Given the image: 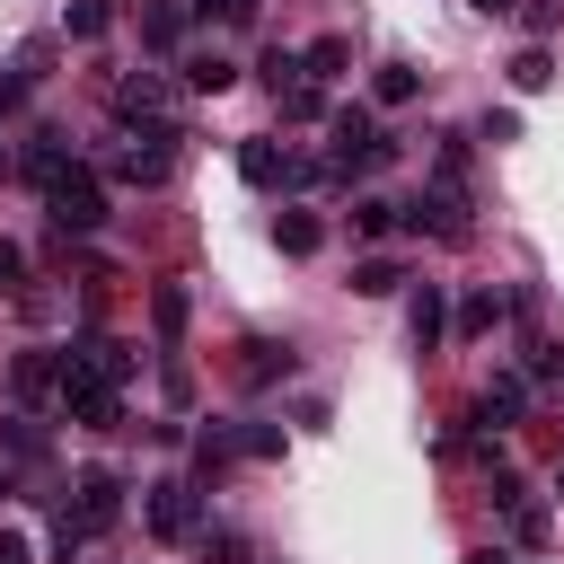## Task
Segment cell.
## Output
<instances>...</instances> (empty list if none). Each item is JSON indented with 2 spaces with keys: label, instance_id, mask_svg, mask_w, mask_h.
I'll use <instances>...</instances> for the list:
<instances>
[{
  "label": "cell",
  "instance_id": "7c38bea8",
  "mask_svg": "<svg viewBox=\"0 0 564 564\" xmlns=\"http://www.w3.org/2000/svg\"><path fill=\"white\" fill-rule=\"evenodd\" d=\"M9 388H18V397L62 388V352H44V344H35V352H18V361H9Z\"/></svg>",
  "mask_w": 564,
  "mask_h": 564
},
{
  "label": "cell",
  "instance_id": "f546056e",
  "mask_svg": "<svg viewBox=\"0 0 564 564\" xmlns=\"http://www.w3.org/2000/svg\"><path fill=\"white\" fill-rule=\"evenodd\" d=\"M203 538V564H247V538L238 529H194Z\"/></svg>",
  "mask_w": 564,
  "mask_h": 564
},
{
  "label": "cell",
  "instance_id": "9c48e42d",
  "mask_svg": "<svg viewBox=\"0 0 564 564\" xmlns=\"http://www.w3.org/2000/svg\"><path fill=\"white\" fill-rule=\"evenodd\" d=\"M405 335H414V352H432V344L449 335V300H441V282H423V291L405 300Z\"/></svg>",
  "mask_w": 564,
  "mask_h": 564
},
{
  "label": "cell",
  "instance_id": "7402d4cb",
  "mask_svg": "<svg viewBox=\"0 0 564 564\" xmlns=\"http://www.w3.org/2000/svg\"><path fill=\"white\" fill-rule=\"evenodd\" d=\"M273 97H282V123H317V115H326V97H317V79H282Z\"/></svg>",
  "mask_w": 564,
  "mask_h": 564
},
{
  "label": "cell",
  "instance_id": "277c9868",
  "mask_svg": "<svg viewBox=\"0 0 564 564\" xmlns=\"http://www.w3.org/2000/svg\"><path fill=\"white\" fill-rule=\"evenodd\" d=\"M70 494H79V502H70V520H79V529H88V538H97V529H115V520H123V476H115V467H88V476H79V485H70Z\"/></svg>",
  "mask_w": 564,
  "mask_h": 564
},
{
  "label": "cell",
  "instance_id": "4fadbf2b",
  "mask_svg": "<svg viewBox=\"0 0 564 564\" xmlns=\"http://www.w3.org/2000/svg\"><path fill=\"white\" fill-rule=\"evenodd\" d=\"M185 18H194V9H176V0H150V9H141V44H150V53L185 44Z\"/></svg>",
  "mask_w": 564,
  "mask_h": 564
},
{
  "label": "cell",
  "instance_id": "1f68e13d",
  "mask_svg": "<svg viewBox=\"0 0 564 564\" xmlns=\"http://www.w3.org/2000/svg\"><path fill=\"white\" fill-rule=\"evenodd\" d=\"M546 529H555V520H546L538 502H511V538H520V546H546Z\"/></svg>",
  "mask_w": 564,
  "mask_h": 564
},
{
  "label": "cell",
  "instance_id": "8fae6325",
  "mask_svg": "<svg viewBox=\"0 0 564 564\" xmlns=\"http://www.w3.org/2000/svg\"><path fill=\"white\" fill-rule=\"evenodd\" d=\"M273 247H282V256H317V247H326V220H317V212H273Z\"/></svg>",
  "mask_w": 564,
  "mask_h": 564
},
{
  "label": "cell",
  "instance_id": "d4e9b609",
  "mask_svg": "<svg viewBox=\"0 0 564 564\" xmlns=\"http://www.w3.org/2000/svg\"><path fill=\"white\" fill-rule=\"evenodd\" d=\"M344 62H352V44H344V35H317V44L300 53V70H308V79H335Z\"/></svg>",
  "mask_w": 564,
  "mask_h": 564
},
{
  "label": "cell",
  "instance_id": "484cf974",
  "mask_svg": "<svg viewBox=\"0 0 564 564\" xmlns=\"http://www.w3.org/2000/svg\"><path fill=\"white\" fill-rule=\"evenodd\" d=\"M388 229H397V203L388 194H361L352 203V238H388Z\"/></svg>",
  "mask_w": 564,
  "mask_h": 564
},
{
  "label": "cell",
  "instance_id": "3957f363",
  "mask_svg": "<svg viewBox=\"0 0 564 564\" xmlns=\"http://www.w3.org/2000/svg\"><path fill=\"white\" fill-rule=\"evenodd\" d=\"M141 520H150V538H194L203 529V502H194L185 476H159V485H141Z\"/></svg>",
  "mask_w": 564,
  "mask_h": 564
},
{
  "label": "cell",
  "instance_id": "ffe728a7",
  "mask_svg": "<svg viewBox=\"0 0 564 564\" xmlns=\"http://www.w3.org/2000/svg\"><path fill=\"white\" fill-rule=\"evenodd\" d=\"M397 282H405V264H397V256H361V264H352V291H361V300H388Z\"/></svg>",
  "mask_w": 564,
  "mask_h": 564
},
{
  "label": "cell",
  "instance_id": "7a4b0ae2",
  "mask_svg": "<svg viewBox=\"0 0 564 564\" xmlns=\"http://www.w3.org/2000/svg\"><path fill=\"white\" fill-rule=\"evenodd\" d=\"M44 212H53V229H62V238H88V229L106 220V185H97V176L70 159V167L44 185Z\"/></svg>",
  "mask_w": 564,
  "mask_h": 564
},
{
  "label": "cell",
  "instance_id": "8992f818",
  "mask_svg": "<svg viewBox=\"0 0 564 564\" xmlns=\"http://www.w3.org/2000/svg\"><path fill=\"white\" fill-rule=\"evenodd\" d=\"M62 414L88 423V432H106V423L123 414V397H115V379H79V370H62Z\"/></svg>",
  "mask_w": 564,
  "mask_h": 564
},
{
  "label": "cell",
  "instance_id": "74e56055",
  "mask_svg": "<svg viewBox=\"0 0 564 564\" xmlns=\"http://www.w3.org/2000/svg\"><path fill=\"white\" fill-rule=\"evenodd\" d=\"M0 564H35V555H26V538H18V529H0Z\"/></svg>",
  "mask_w": 564,
  "mask_h": 564
},
{
  "label": "cell",
  "instance_id": "5b68a950",
  "mask_svg": "<svg viewBox=\"0 0 564 564\" xmlns=\"http://www.w3.org/2000/svg\"><path fill=\"white\" fill-rule=\"evenodd\" d=\"M62 370H79V379H132V344H115V335H79V344H62Z\"/></svg>",
  "mask_w": 564,
  "mask_h": 564
},
{
  "label": "cell",
  "instance_id": "d6a6232c",
  "mask_svg": "<svg viewBox=\"0 0 564 564\" xmlns=\"http://www.w3.org/2000/svg\"><path fill=\"white\" fill-rule=\"evenodd\" d=\"M194 18H220V26H256V0H194Z\"/></svg>",
  "mask_w": 564,
  "mask_h": 564
},
{
  "label": "cell",
  "instance_id": "8d00e7d4",
  "mask_svg": "<svg viewBox=\"0 0 564 564\" xmlns=\"http://www.w3.org/2000/svg\"><path fill=\"white\" fill-rule=\"evenodd\" d=\"M18 97H26V70H0V115H18Z\"/></svg>",
  "mask_w": 564,
  "mask_h": 564
},
{
  "label": "cell",
  "instance_id": "60d3db41",
  "mask_svg": "<svg viewBox=\"0 0 564 564\" xmlns=\"http://www.w3.org/2000/svg\"><path fill=\"white\" fill-rule=\"evenodd\" d=\"M555 494H564V467H555Z\"/></svg>",
  "mask_w": 564,
  "mask_h": 564
},
{
  "label": "cell",
  "instance_id": "ac0fdd59",
  "mask_svg": "<svg viewBox=\"0 0 564 564\" xmlns=\"http://www.w3.org/2000/svg\"><path fill=\"white\" fill-rule=\"evenodd\" d=\"M185 88L220 97V88H238V62H229V53H194V62H185Z\"/></svg>",
  "mask_w": 564,
  "mask_h": 564
},
{
  "label": "cell",
  "instance_id": "52a82bcc",
  "mask_svg": "<svg viewBox=\"0 0 564 564\" xmlns=\"http://www.w3.org/2000/svg\"><path fill=\"white\" fill-rule=\"evenodd\" d=\"M291 370H300L291 344H273V335H247V344H238V379H247V388H273V379H291Z\"/></svg>",
  "mask_w": 564,
  "mask_h": 564
},
{
  "label": "cell",
  "instance_id": "d6986e66",
  "mask_svg": "<svg viewBox=\"0 0 564 564\" xmlns=\"http://www.w3.org/2000/svg\"><path fill=\"white\" fill-rule=\"evenodd\" d=\"M502 70H511V88H520V97H538V88L555 79V62H546V44H520V53L502 62Z\"/></svg>",
  "mask_w": 564,
  "mask_h": 564
},
{
  "label": "cell",
  "instance_id": "603a6c76",
  "mask_svg": "<svg viewBox=\"0 0 564 564\" xmlns=\"http://www.w3.org/2000/svg\"><path fill=\"white\" fill-rule=\"evenodd\" d=\"M62 167H70V150H62V132H35V141H26V176H35V185H53Z\"/></svg>",
  "mask_w": 564,
  "mask_h": 564
},
{
  "label": "cell",
  "instance_id": "e575fe53",
  "mask_svg": "<svg viewBox=\"0 0 564 564\" xmlns=\"http://www.w3.org/2000/svg\"><path fill=\"white\" fill-rule=\"evenodd\" d=\"M476 132H485V141H520V115H511V106H485V123H476Z\"/></svg>",
  "mask_w": 564,
  "mask_h": 564
},
{
  "label": "cell",
  "instance_id": "4dcf8cb0",
  "mask_svg": "<svg viewBox=\"0 0 564 564\" xmlns=\"http://www.w3.org/2000/svg\"><path fill=\"white\" fill-rule=\"evenodd\" d=\"M432 185H449V194L467 185V141H441V159H432Z\"/></svg>",
  "mask_w": 564,
  "mask_h": 564
},
{
  "label": "cell",
  "instance_id": "9a60e30c",
  "mask_svg": "<svg viewBox=\"0 0 564 564\" xmlns=\"http://www.w3.org/2000/svg\"><path fill=\"white\" fill-rule=\"evenodd\" d=\"M502 317H511V300H502V291H476V300H458V317H449V326L476 344V335H494Z\"/></svg>",
  "mask_w": 564,
  "mask_h": 564
},
{
  "label": "cell",
  "instance_id": "5bb4252c",
  "mask_svg": "<svg viewBox=\"0 0 564 564\" xmlns=\"http://www.w3.org/2000/svg\"><path fill=\"white\" fill-rule=\"evenodd\" d=\"M115 176L123 185H167V150L159 141H132V150H115Z\"/></svg>",
  "mask_w": 564,
  "mask_h": 564
},
{
  "label": "cell",
  "instance_id": "4316f807",
  "mask_svg": "<svg viewBox=\"0 0 564 564\" xmlns=\"http://www.w3.org/2000/svg\"><path fill=\"white\" fill-rule=\"evenodd\" d=\"M150 317H159V335L176 344V335H185V291H176V282H159V300H150Z\"/></svg>",
  "mask_w": 564,
  "mask_h": 564
},
{
  "label": "cell",
  "instance_id": "44dd1931",
  "mask_svg": "<svg viewBox=\"0 0 564 564\" xmlns=\"http://www.w3.org/2000/svg\"><path fill=\"white\" fill-rule=\"evenodd\" d=\"M414 88H423V70H414V62H379V79H370V97H379V106H405Z\"/></svg>",
  "mask_w": 564,
  "mask_h": 564
},
{
  "label": "cell",
  "instance_id": "ba28073f",
  "mask_svg": "<svg viewBox=\"0 0 564 564\" xmlns=\"http://www.w3.org/2000/svg\"><path fill=\"white\" fill-rule=\"evenodd\" d=\"M115 115H123V123H167V79L132 70V79L115 88Z\"/></svg>",
  "mask_w": 564,
  "mask_h": 564
},
{
  "label": "cell",
  "instance_id": "83f0119b",
  "mask_svg": "<svg viewBox=\"0 0 564 564\" xmlns=\"http://www.w3.org/2000/svg\"><path fill=\"white\" fill-rule=\"evenodd\" d=\"M238 458H282V423H238Z\"/></svg>",
  "mask_w": 564,
  "mask_h": 564
},
{
  "label": "cell",
  "instance_id": "2e32d148",
  "mask_svg": "<svg viewBox=\"0 0 564 564\" xmlns=\"http://www.w3.org/2000/svg\"><path fill=\"white\" fill-rule=\"evenodd\" d=\"M229 458H238V432H220V423H212V432L194 441V485H220V467H229Z\"/></svg>",
  "mask_w": 564,
  "mask_h": 564
},
{
  "label": "cell",
  "instance_id": "ab89813d",
  "mask_svg": "<svg viewBox=\"0 0 564 564\" xmlns=\"http://www.w3.org/2000/svg\"><path fill=\"white\" fill-rule=\"evenodd\" d=\"M467 9H485V18H502V9H511V0H467Z\"/></svg>",
  "mask_w": 564,
  "mask_h": 564
},
{
  "label": "cell",
  "instance_id": "30bf717a",
  "mask_svg": "<svg viewBox=\"0 0 564 564\" xmlns=\"http://www.w3.org/2000/svg\"><path fill=\"white\" fill-rule=\"evenodd\" d=\"M520 405H529V388H520V379H494V388L467 405V423H494V432H511V423H520Z\"/></svg>",
  "mask_w": 564,
  "mask_h": 564
},
{
  "label": "cell",
  "instance_id": "cb8c5ba5",
  "mask_svg": "<svg viewBox=\"0 0 564 564\" xmlns=\"http://www.w3.org/2000/svg\"><path fill=\"white\" fill-rule=\"evenodd\" d=\"M0 449L9 458H44V423L35 414H0Z\"/></svg>",
  "mask_w": 564,
  "mask_h": 564
},
{
  "label": "cell",
  "instance_id": "6da1fadb",
  "mask_svg": "<svg viewBox=\"0 0 564 564\" xmlns=\"http://www.w3.org/2000/svg\"><path fill=\"white\" fill-rule=\"evenodd\" d=\"M326 132H335L326 176H361V167H388V159H397V141L379 132V115H370V106H335V115H326Z\"/></svg>",
  "mask_w": 564,
  "mask_h": 564
},
{
  "label": "cell",
  "instance_id": "f1b7e54d",
  "mask_svg": "<svg viewBox=\"0 0 564 564\" xmlns=\"http://www.w3.org/2000/svg\"><path fill=\"white\" fill-rule=\"evenodd\" d=\"M520 26H529V44H546L564 26V0H520Z\"/></svg>",
  "mask_w": 564,
  "mask_h": 564
},
{
  "label": "cell",
  "instance_id": "d590c367",
  "mask_svg": "<svg viewBox=\"0 0 564 564\" xmlns=\"http://www.w3.org/2000/svg\"><path fill=\"white\" fill-rule=\"evenodd\" d=\"M18 282H26V247H9V238H0V291H18Z\"/></svg>",
  "mask_w": 564,
  "mask_h": 564
},
{
  "label": "cell",
  "instance_id": "f35d334b",
  "mask_svg": "<svg viewBox=\"0 0 564 564\" xmlns=\"http://www.w3.org/2000/svg\"><path fill=\"white\" fill-rule=\"evenodd\" d=\"M467 564H511V555H502V546H476V555H467Z\"/></svg>",
  "mask_w": 564,
  "mask_h": 564
},
{
  "label": "cell",
  "instance_id": "836d02e7",
  "mask_svg": "<svg viewBox=\"0 0 564 564\" xmlns=\"http://www.w3.org/2000/svg\"><path fill=\"white\" fill-rule=\"evenodd\" d=\"M264 79L282 88V79H308V70H300V53H291V44H273V53H264Z\"/></svg>",
  "mask_w": 564,
  "mask_h": 564
},
{
  "label": "cell",
  "instance_id": "e0dca14e",
  "mask_svg": "<svg viewBox=\"0 0 564 564\" xmlns=\"http://www.w3.org/2000/svg\"><path fill=\"white\" fill-rule=\"evenodd\" d=\"M106 26H115V9H106V0H62V35H70V44H97Z\"/></svg>",
  "mask_w": 564,
  "mask_h": 564
},
{
  "label": "cell",
  "instance_id": "b9f144b4",
  "mask_svg": "<svg viewBox=\"0 0 564 564\" xmlns=\"http://www.w3.org/2000/svg\"><path fill=\"white\" fill-rule=\"evenodd\" d=\"M0 494H9V467H0Z\"/></svg>",
  "mask_w": 564,
  "mask_h": 564
}]
</instances>
